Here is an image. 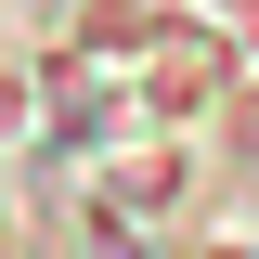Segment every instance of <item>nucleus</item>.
Here are the masks:
<instances>
[{
  "label": "nucleus",
  "instance_id": "f257e3e1",
  "mask_svg": "<svg viewBox=\"0 0 259 259\" xmlns=\"http://www.w3.org/2000/svg\"><path fill=\"white\" fill-rule=\"evenodd\" d=\"M52 13H65V0H52Z\"/></svg>",
  "mask_w": 259,
  "mask_h": 259
}]
</instances>
